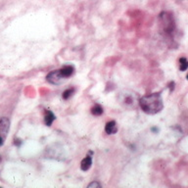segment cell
Returning a JSON list of instances; mask_svg holds the SVG:
<instances>
[{
    "label": "cell",
    "instance_id": "cell-1",
    "mask_svg": "<svg viewBox=\"0 0 188 188\" xmlns=\"http://www.w3.org/2000/svg\"><path fill=\"white\" fill-rule=\"evenodd\" d=\"M139 106L143 112L149 115H155L161 112L164 108L163 100L160 93H153L143 96L139 99Z\"/></svg>",
    "mask_w": 188,
    "mask_h": 188
},
{
    "label": "cell",
    "instance_id": "cell-2",
    "mask_svg": "<svg viewBox=\"0 0 188 188\" xmlns=\"http://www.w3.org/2000/svg\"><path fill=\"white\" fill-rule=\"evenodd\" d=\"M139 96L136 92L132 90L125 89L119 93L118 101L120 104L128 110H133L139 105Z\"/></svg>",
    "mask_w": 188,
    "mask_h": 188
},
{
    "label": "cell",
    "instance_id": "cell-3",
    "mask_svg": "<svg viewBox=\"0 0 188 188\" xmlns=\"http://www.w3.org/2000/svg\"><path fill=\"white\" fill-rule=\"evenodd\" d=\"M160 24L162 27V32H165L166 35H171L175 32V22L173 18L168 12H163L160 15Z\"/></svg>",
    "mask_w": 188,
    "mask_h": 188
},
{
    "label": "cell",
    "instance_id": "cell-4",
    "mask_svg": "<svg viewBox=\"0 0 188 188\" xmlns=\"http://www.w3.org/2000/svg\"><path fill=\"white\" fill-rule=\"evenodd\" d=\"M47 82L52 83V84H60L64 82L65 77L61 75V72L60 70H57V71H53L51 73H49L46 77Z\"/></svg>",
    "mask_w": 188,
    "mask_h": 188
},
{
    "label": "cell",
    "instance_id": "cell-5",
    "mask_svg": "<svg viewBox=\"0 0 188 188\" xmlns=\"http://www.w3.org/2000/svg\"><path fill=\"white\" fill-rule=\"evenodd\" d=\"M9 127H10L9 120L5 117L0 118V136H2L4 139H5L7 133L9 131Z\"/></svg>",
    "mask_w": 188,
    "mask_h": 188
},
{
    "label": "cell",
    "instance_id": "cell-6",
    "mask_svg": "<svg viewBox=\"0 0 188 188\" xmlns=\"http://www.w3.org/2000/svg\"><path fill=\"white\" fill-rule=\"evenodd\" d=\"M105 131L108 134H115L118 131V126L115 121H111L109 122H107V125L105 126Z\"/></svg>",
    "mask_w": 188,
    "mask_h": 188
},
{
    "label": "cell",
    "instance_id": "cell-7",
    "mask_svg": "<svg viewBox=\"0 0 188 188\" xmlns=\"http://www.w3.org/2000/svg\"><path fill=\"white\" fill-rule=\"evenodd\" d=\"M91 165H92V159H91V157L90 156H86L83 159V160L82 161V163H81V169L83 171H88L90 169Z\"/></svg>",
    "mask_w": 188,
    "mask_h": 188
},
{
    "label": "cell",
    "instance_id": "cell-8",
    "mask_svg": "<svg viewBox=\"0 0 188 188\" xmlns=\"http://www.w3.org/2000/svg\"><path fill=\"white\" fill-rule=\"evenodd\" d=\"M74 71H75V69H74L73 66H65V67H63L60 70L61 75L65 78H67V77H71L72 75H73L74 74Z\"/></svg>",
    "mask_w": 188,
    "mask_h": 188
},
{
    "label": "cell",
    "instance_id": "cell-9",
    "mask_svg": "<svg viewBox=\"0 0 188 188\" xmlns=\"http://www.w3.org/2000/svg\"><path fill=\"white\" fill-rule=\"evenodd\" d=\"M55 115L51 112V111H46L45 114V118H44V121H45V125L50 126L52 125V122L55 121Z\"/></svg>",
    "mask_w": 188,
    "mask_h": 188
},
{
    "label": "cell",
    "instance_id": "cell-10",
    "mask_svg": "<svg viewBox=\"0 0 188 188\" xmlns=\"http://www.w3.org/2000/svg\"><path fill=\"white\" fill-rule=\"evenodd\" d=\"M179 69L182 72L188 69V61L186 58H180L179 59Z\"/></svg>",
    "mask_w": 188,
    "mask_h": 188
},
{
    "label": "cell",
    "instance_id": "cell-11",
    "mask_svg": "<svg viewBox=\"0 0 188 188\" xmlns=\"http://www.w3.org/2000/svg\"><path fill=\"white\" fill-rule=\"evenodd\" d=\"M91 113L94 116H100V115L103 114V108L101 107L100 105H95L91 109Z\"/></svg>",
    "mask_w": 188,
    "mask_h": 188
},
{
    "label": "cell",
    "instance_id": "cell-12",
    "mask_svg": "<svg viewBox=\"0 0 188 188\" xmlns=\"http://www.w3.org/2000/svg\"><path fill=\"white\" fill-rule=\"evenodd\" d=\"M75 92V89L74 88H69V89H67V90H65L64 92H63V98L64 99H69L72 95H73V93Z\"/></svg>",
    "mask_w": 188,
    "mask_h": 188
},
{
    "label": "cell",
    "instance_id": "cell-13",
    "mask_svg": "<svg viewBox=\"0 0 188 188\" xmlns=\"http://www.w3.org/2000/svg\"><path fill=\"white\" fill-rule=\"evenodd\" d=\"M100 188L101 187V184L100 183H98V182H91L89 185H88V188Z\"/></svg>",
    "mask_w": 188,
    "mask_h": 188
},
{
    "label": "cell",
    "instance_id": "cell-14",
    "mask_svg": "<svg viewBox=\"0 0 188 188\" xmlns=\"http://www.w3.org/2000/svg\"><path fill=\"white\" fill-rule=\"evenodd\" d=\"M173 89H175V82H172L170 83V90H171V92Z\"/></svg>",
    "mask_w": 188,
    "mask_h": 188
},
{
    "label": "cell",
    "instance_id": "cell-15",
    "mask_svg": "<svg viewBox=\"0 0 188 188\" xmlns=\"http://www.w3.org/2000/svg\"><path fill=\"white\" fill-rule=\"evenodd\" d=\"M3 141H4V138L2 136H0V145H2L3 144Z\"/></svg>",
    "mask_w": 188,
    "mask_h": 188
},
{
    "label": "cell",
    "instance_id": "cell-16",
    "mask_svg": "<svg viewBox=\"0 0 188 188\" xmlns=\"http://www.w3.org/2000/svg\"><path fill=\"white\" fill-rule=\"evenodd\" d=\"M187 77V81H188V75H187V77Z\"/></svg>",
    "mask_w": 188,
    "mask_h": 188
}]
</instances>
